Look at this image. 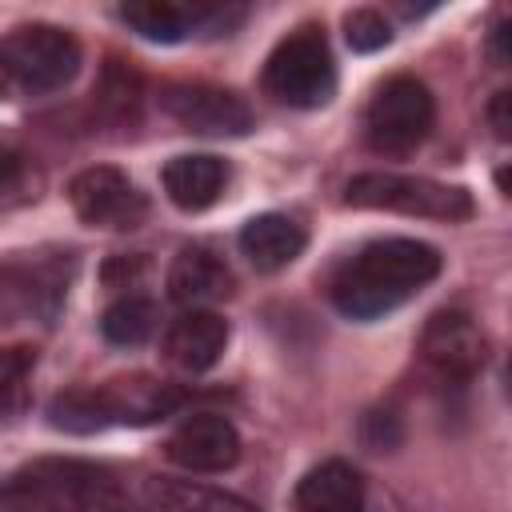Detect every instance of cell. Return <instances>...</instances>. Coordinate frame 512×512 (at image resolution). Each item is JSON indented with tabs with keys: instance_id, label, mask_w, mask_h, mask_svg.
I'll use <instances>...</instances> for the list:
<instances>
[{
	"instance_id": "13",
	"label": "cell",
	"mask_w": 512,
	"mask_h": 512,
	"mask_svg": "<svg viewBox=\"0 0 512 512\" xmlns=\"http://www.w3.org/2000/svg\"><path fill=\"white\" fill-rule=\"evenodd\" d=\"M292 512H368V492L348 460L308 468L292 492Z\"/></svg>"
},
{
	"instance_id": "24",
	"label": "cell",
	"mask_w": 512,
	"mask_h": 512,
	"mask_svg": "<svg viewBox=\"0 0 512 512\" xmlns=\"http://www.w3.org/2000/svg\"><path fill=\"white\" fill-rule=\"evenodd\" d=\"M344 36H348V44L356 52H376V48H384L392 40V28H388L384 12H376V8H352L344 16Z\"/></svg>"
},
{
	"instance_id": "2",
	"label": "cell",
	"mask_w": 512,
	"mask_h": 512,
	"mask_svg": "<svg viewBox=\"0 0 512 512\" xmlns=\"http://www.w3.org/2000/svg\"><path fill=\"white\" fill-rule=\"evenodd\" d=\"M264 92L288 108H324L332 100L336 60L320 28H296L268 52Z\"/></svg>"
},
{
	"instance_id": "19",
	"label": "cell",
	"mask_w": 512,
	"mask_h": 512,
	"mask_svg": "<svg viewBox=\"0 0 512 512\" xmlns=\"http://www.w3.org/2000/svg\"><path fill=\"white\" fill-rule=\"evenodd\" d=\"M100 332H104V340L116 344V348H136V344H144V340L156 332V304H152L148 296L128 292V296H120V300H112V304L104 308Z\"/></svg>"
},
{
	"instance_id": "21",
	"label": "cell",
	"mask_w": 512,
	"mask_h": 512,
	"mask_svg": "<svg viewBox=\"0 0 512 512\" xmlns=\"http://www.w3.org/2000/svg\"><path fill=\"white\" fill-rule=\"evenodd\" d=\"M92 96H96V108H100V116L104 120H112V124H136V112H140V76L132 72V68H124V64H108L104 68V76H100V84L92 88Z\"/></svg>"
},
{
	"instance_id": "15",
	"label": "cell",
	"mask_w": 512,
	"mask_h": 512,
	"mask_svg": "<svg viewBox=\"0 0 512 512\" xmlns=\"http://www.w3.org/2000/svg\"><path fill=\"white\" fill-rule=\"evenodd\" d=\"M232 292V272L228 264L204 248V244H188L176 252L172 268H168V296L184 308H204L220 296Z\"/></svg>"
},
{
	"instance_id": "12",
	"label": "cell",
	"mask_w": 512,
	"mask_h": 512,
	"mask_svg": "<svg viewBox=\"0 0 512 512\" xmlns=\"http://www.w3.org/2000/svg\"><path fill=\"white\" fill-rule=\"evenodd\" d=\"M96 388H100L108 424H156L184 404V388L156 380V376H144V372L116 376V380H104Z\"/></svg>"
},
{
	"instance_id": "8",
	"label": "cell",
	"mask_w": 512,
	"mask_h": 512,
	"mask_svg": "<svg viewBox=\"0 0 512 512\" xmlns=\"http://www.w3.org/2000/svg\"><path fill=\"white\" fill-rule=\"evenodd\" d=\"M160 108L180 128L200 136H248L256 128L248 100L216 84H172L160 92Z\"/></svg>"
},
{
	"instance_id": "16",
	"label": "cell",
	"mask_w": 512,
	"mask_h": 512,
	"mask_svg": "<svg viewBox=\"0 0 512 512\" xmlns=\"http://www.w3.org/2000/svg\"><path fill=\"white\" fill-rule=\"evenodd\" d=\"M308 244V232L284 216V212H260L240 228V252L256 272H280L288 268Z\"/></svg>"
},
{
	"instance_id": "28",
	"label": "cell",
	"mask_w": 512,
	"mask_h": 512,
	"mask_svg": "<svg viewBox=\"0 0 512 512\" xmlns=\"http://www.w3.org/2000/svg\"><path fill=\"white\" fill-rule=\"evenodd\" d=\"M4 88H8V84H4V76H0V92H4Z\"/></svg>"
},
{
	"instance_id": "27",
	"label": "cell",
	"mask_w": 512,
	"mask_h": 512,
	"mask_svg": "<svg viewBox=\"0 0 512 512\" xmlns=\"http://www.w3.org/2000/svg\"><path fill=\"white\" fill-rule=\"evenodd\" d=\"M488 56H492V64H496V68H504V64H508V20H500V24L492 28Z\"/></svg>"
},
{
	"instance_id": "23",
	"label": "cell",
	"mask_w": 512,
	"mask_h": 512,
	"mask_svg": "<svg viewBox=\"0 0 512 512\" xmlns=\"http://www.w3.org/2000/svg\"><path fill=\"white\" fill-rule=\"evenodd\" d=\"M44 188V172L16 148L0 144V208H20L36 200Z\"/></svg>"
},
{
	"instance_id": "22",
	"label": "cell",
	"mask_w": 512,
	"mask_h": 512,
	"mask_svg": "<svg viewBox=\"0 0 512 512\" xmlns=\"http://www.w3.org/2000/svg\"><path fill=\"white\" fill-rule=\"evenodd\" d=\"M32 368H36V348L32 344L0 348V416H20L28 408Z\"/></svg>"
},
{
	"instance_id": "17",
	"label": "cell",
	"mask_w": 512,
	"mask_h": 512,
	"mask_svg": "<svg viewBox=\"0 0 512 512\" xmlns=\"http://www.w3.org/2000/svg\"><path fill=\"white\" fill-rule=\"evenodd\" d=\"M148 500L156 512H260L252 500L228 488H212L200 480H172V476H156L148 484Z\"/></svg>"
},
{
	"instance_id": "18",
	"label": "cell",
	"mask_w": 512,
	"mask_h": 512,
	"mask_svg": "<svg viewBox=\"0 0 512 512\" xmlns=\"http://www.w3.org/2000/svg\"><path fill=\"white\" fill-rule=\"evenodd\" d=\"M116 16L152 44H180L196 36V4H172V0H136L120 4Z\"/></svg>"
},
{
	"instance_id": "11",
	"label": "cell",
	"mask_w": 512,
	"mask_h": 512,
	"mask_svg": "<svg viewBox=\"0 0 512 512\" xmlns=\"http://www.w3.org/2000/svg\"><path fill=\"white\" fill-rule=\"evenodd\" d=\"M224 348H228V320L212 308H184L164 332V360L184 376L208 372L224 356Z\"/></svg>"
},
{
	"instance_id": "26",
	"label": "cell",
	"mask_w": 512,
	"mask_h": 512,
	"mask_svg": "<svg viewBox=\"0 0 512 512\" xmlns=\"http://www.w3.org/2000/svg\"><path fill=\"white\" fill-rule=\"evenodd\" d=\"M488 120H492V132H496L500 140L512 136V92H508V88L492 96V104H488Z\"/></svg>"
},
{
	"instance_id": "1",
	"label": "cell",
	"mask_w": 512,
	"mask_h": 512,
	"mask_svg": "<svg viewBox=\"0 0 512 512\" xmlns=\"http://www.w3.org/2000/svg\"><path fill=\"white\" fill-rule=\"evenodd\" d=\"M440 268L444 256L424 240L412 236L372 240L332 272L328 296L336 312L348 320H380L404 300H412L424 284H432Z\"/></svg>"
},
{
	"instance_id": "6",
	"label": "cell",
	"mask_w": 512,
	"mask_h": 512,
	"mask_svg": "<svg viewBox=\"0 0 512 512\" xmlns=\"http://www.w3.org/2000/svg\"><path fill=\"white\" fill-rule=\"evenodd\" d=\"M108 472L88 460H32L0 480V512H64Z\"/></svg>"
},
{
	"instance_id": "14",
	"label": "cell",
	"mask_w": 512,
	"mask_h": 512,
	"mask_svg": "<svg viewBox=\"0 0 512 512\" xmlns=\"http://www.w3.org/2000/svg\"><path fill=\"white\" fill-rule=\"evenodd\" d=\"M168 200L180 212H204L220 200L224 184H228V164L212 152H188V156H172L160 172Z\"/></svg>"
},
{
	"instance_id": "7",
	"label": "cell",
	"mask_w": 512,
	"mask_h": 512,
	"mask_svg": "<svg viewBox=\"0 0 512 512\" xmlns=\"http://www.w3.org/2000/svg\"><path fill=\"white\" fill-rule=\"evenodd\" d=\"M68 204L80 224L108 232H132L148 216V196L112 164H92L76 172L68 184Z\"/></svg>"
},
{
	"instance_id": "4",
	"label": "cell",
	"mask_w": 512,
	"mask_h": 512,
	"mask_svg": "<svg viewBox=\"0 0 512 512\" xmlns=\"http://www.w3.org/2000/svg\"><path fill=\"white\" fill-rule=\"evenodd\" d=\"M80 72V40L56 24H24L0 40V76L20 92H56Z\"/></svg>"
},
{
	"instance_id": "5",
	"label": "cell",
	"mask_w": 512,
	"mask_h": 512,
	"mask_svg": "<svg viewBox=\"0 0 512 512\" xmlns=\"http://www.w3.org/2000/svg\"><path fill=\"white\" fill-rule=\"evenodd\" d=\"M436 120V100L424 80L400 72L376 88L364 108V140L380 156H404L424 144Z\"/></svg>"
},
{
	"instance_id": "20",
	"label": "cell",
	"mask_w": 512,
	"mask_h": 512,
	"mask_svg": "<svg viewBox=\"0 0 512 512\" xmlns=\"http://www.w3.org/2000/svg\"><path fill=\"white\" fill-rule=\"evenodd\" d=\"M48 424L60 428V432H72V436H92V432L112 428L96 384H88V388H68V392H60V396H52V404H48Z\"/></svg>"
},
{
	"instance_id": "25",
	"label": "cell",
	"mask_w": 512,
	"mask_h": 512,
	"mask_svg": "<svg viewBox=\"0 0 512 512\" xmlns=\"http://www.w3.org/2000/svg\"><path fill=\"white\" fill-rule=\"evenodd\" d=\"M72 512H152V508L136 504L132 496H124V492L116 488L112 476H104L100 484H92V488L72 504Z\"/></svg>"
},
{
	"instance_id": "9",
	"label": "cell",
	"mask_w": 512,
	"mask_h": 512,
	"mask_svg": "<svg viewBox=\"0 0 512 512\" xmlns=\"http://www.w3.org/2000/svg\"><path fill=\"white\" fill-rule=\"evenodd\" d=\"M420 356L444 380H472L488 360V336L468 312L448 308V312H436L424 324Z\"/></svg>"
},
{
	"instance_id": "3",
	"label": "cell",
	"mask_w": 512,
	"mask_h": 512,
	"mask_svg": "<svg viewBox=\"0 0 512 512\" xmlns=\"http://www.w3.org/2000/svg\"><path fill=\"white\" fill-rule=\"evenodd\" d=\"M344 200L352 208H376V212H400V216H424V220H468L476 212L472 192L460 184H440L428 176H400V172H360L348 180Z\"/></svg>"
},
{
	"instance_id": "10",
	"label": "cell",
	"mask_w": 512,
	"mask_h": 512,
	"mask_svg": "<svg viewBox=\"0 0 512 512\" xmlns=\"http://www.w3.org/2000/svg\"><path fill=\"white\" fill-rule=\"evenodd\" d=\"M164 452L188 472H228L240 460V432L220 412H192L172 428Z\"/></svg>"
}]
</instances>
